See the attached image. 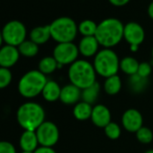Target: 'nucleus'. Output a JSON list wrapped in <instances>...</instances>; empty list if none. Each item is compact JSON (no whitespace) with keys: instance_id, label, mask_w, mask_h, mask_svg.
<instances>
[{"instance_id":"obj_29","label":"nucleus","mask_w":153,"mask_h":153,"mask_svg":"<svg viewBox=\"0 0 153 153\" xmlns=\"http://www.w3.org/2000/svg\"><path fill=\"white\" fill-rule=\"evenodd\" d=\"M151 65L148 62H141L140 63L139 68H138V72H137V76H140V78L145 79L147 76H149L151 73Z\"/></svg>"},{"instance_id":"obj_17","label":"nucleus","mask_w":153,"mask_h":153,"mask_svg":"<svg viewBox=\"0 0 153 153\" xmlns=\"http://www.w3.org/2000/svg\"><path fill=\"white\" fill-rule=\"evenodd\" d=\"M39 144L35 131H25L20 138V146L23 151H34Z\"/></svg>"},{"instance_id":"obj_18","label":"nucleus","mask_w":153,"mask_h":153,"mask_svg":"<svg viewBox=\"0 0 153 153\" xmlns=\"http://www.w3.org/2000/svg\"><path fill=\"white\" fill-rule=\"evenodd\" d=\"M61 88L59 84L55 81H47L42 94L43 98L48 102H54L59 99Z\"/></svg>"},{"instance_id":"obj_24","label":"nucleus","mask_w":153,"mask_h":153,"mask_svg":"<svg viewBox=\"0 0 153 153\" xmlns=\"http://www.w3.org/2000/svg\"><path fill=\"white\" fill-rule=\"evenodd\" d=\"M58 66L59 64L53 57H44L39 62V70L42 74L48 75L52 73Z\"/></svg>"},{"instance_id":"obj_32","label":"nucleus","mask_w":153,"mask_h":153,"mask_svg":"<svg viewBox=\"0 0 153 153\" xmlns=\"http://www.w3.org/2000/svg\"><path fill=\"white\" fill-rule=\"evenodd\" d=\"M33 153H56V151L51 147H40L34 150Z\"/></svg>"},{"instance_id":"obj_36","label":"nucleus","mask_w":153,"mask_h":153,"mask_svg":"<svg viewBox=\"0 0 153 153\" xmlns=\"http://www.w3.org/2000/svg\"><path fill=\"white\" fill-rule=\"evenodd\" d=\"M144 153H153V149H149V150H147V151L144 152Z\"/></svg>"},{"instance_id":"obj_7","label":"nucleus","mask_w":153,"mask_h":153,"mask_svg":"<svg viewBox=\"0 0 153 153\" xmlns=\"http://www.w3.org/2000/svg\"><path fill=\"white\" fill-rule=\"evenodd\" d=\"M2 34L6 44L18 47L25 41L27 30L22 22L12 20L5 25L2 29Z\"/></svg>"},{"instance_id":"obj_33","label":"nucleus","mask_w":153,"mask_h":153,"mask_svg":"<svg viewBox=\"0 0 153 153\" xmlns=\"http://www.w3.org/2000/svg\"><path fill=\"white\" fill-rule=\"evenodd\" d=\"M148 15H149V18L153 20V1L150 2L148 7Z\"/></svg>"},{"instance_id":"obj_5","label":"nucleus","mask_w":153,"mask_h":153,"mask_svg":"<svg viewBox=\"0 0 153 153\" xmlns=\"http://www.w3.org/2000/svg\"><path fill=\"white\" fill-rule=\"evenodd\" d=\"M51 38L58 43L72 42L78 34V25L76 22L68 16H61L50 25Z\"/></svg>"},{"instance_id":"obj_34","label":"nucleus","mask_w":153,"mask_h":153,"mask_svg":"<svg viewBox=\"0 0 153 153\" xmlns=\"http://www.w3.org/2000/svg\"><path fill=\"white\" fill-rule=\"evenodd\" d=\"M130 49H131V51L135 52V51H138L139 46H137V45H130Z\"/></svg>"},{"instance_id":"obj_3","label":"nucleus","mask_w":153,"mask_h":153,"mask_svg":"<svg viewBox=\"0 0 153 153\" xmlns=\"http://www.w3.org/2000/svg\"><path fill=\"white\" fill-rule=\"evenodd\" d=\"M16 118L18 123L25 131H35L38 127L45 122V112L39 104L28 102L19 107Z\"/></svg>"},{"instance_id":"obj_16","label":"nucleus","mask_w":153,"mask_h":153,"mask_svg":"<svg viewBox=\"0 0 153 153\" xmlns=\"http://www.w3.org/2000/svg\"><path fill=\"white\" fill-rule=\"evenodd\" d=\"M50 38H51L50 25L36 26L30 32V40L37 45L46 43L50 40Z\"/></svg>"},{"instance_id":"obj_13","label":"nucleus","mask_w":153,"mask_h":153,"mask_svg":"<svg viewBox=\"0 0 153 153\" xmlns=\"http://www.w3.org/2000/svg\"><path fill=\"white\" fill-rule=\"evenodd\" d=\"M93 123L100 128H105L111 123V113L104 105H97L93 107L91 118Z\"/></svg>"},{"instance_id":"obj_4","label":"nucleus","mask_w":153,"mask_h":153,"mask_svg":"<svg viewBox=\"0 0 153 153\" xmlns=\"http://www.w3.org/2000/svg\"><path fill=\"white\" fill-rule=\"evenodd\" d=\"M47 81L46 76L40 70L28 71L19 81V93L26 98L35 97L42 92Z\"/></svg>"},{"instance_id":"obj_8","label":"nucleus","mask_w":153,"mask_h":153,"mask_svg":"<svg viewBox=\"0 0 153 153\" xmlns=\"http://www.w3.org/2000/svg\"><path fill=\"white\" fill-rule=\"evenodd\" d=\"M79 54V47L73 42L58 43L53 50V58L59 65L72 64Z\"/></svg>"},{"instance_id":"obj_22","label":"nucleus","mask_w":153,"mask_h":153,"mask_svg":"<svg viewBox=\"0 0 153 153\" xmlns=\"http://www.w3.org/2000/svg\"><path fill=\"white\" fill-rule=\"evenodd\" d=\"M17 48L21 55L28 58L34 57L39 52V45H37L31 40H25Z\"/></svg>"},{"instance_id":"obj_28","label":"nucleus","mask_w":153,"mask_h":153,"mask_svg":"<svg viewBox=\"0 0 153 153\" xmlns=\"http://www.w3.org/2000/svg\"><path fill=\"white\" fill-rule=\"evenodd\" d=\"M12 81V73L9 68L0 67V89L7 88Z\"/></svg>"},{"instance_id":"obj_12","label":"nucleus","mask_w":153,"mask_h":153,"mask_svg":"<svg viewBox=\"0 0 153 153\" xmlns=\"http://www.w3.org/2000/svg\"><path fill=\"white\" fill-rule=\"evenodd\" d=\"M20 52L17 47L6 44L0 48V67L9 68L19 59Z\"/></svg>"},{"instance_id":"obj_30","label":"nucleus","mask_w":153,"mask_h":153,"mask_svg":"<svg viewBox=\"0 0 153 153\" xmlns=\"http://www.w3.org/2000/svg\"><path fill=\"white\" fill-rule=\"evenodd\" d=\"M0 153H16V150L11 142L0 141Z\"/></svg>"},{"instance_id":"obj_14","label":"nucleus","mask_w":153,"mask_h":153,"mask_svg":"<svg viewBox=\"0 0 153 153\" xmlns=\"http://www.w3.org/2000/svg\"><path fill=\"white\" fill-rule=\"evenodd\" d=\"M99 42L95 36H86L83 37L79 43V51L84 57L96 56L98 52Z\"/></svg>"},{"instance_id":"obj_27","label":"nucleus","mask_w":153,"mask_h":153,"mask_svg":"<svg viewBox=\"0 0 153 153\" xmlns=\"http://www.w3.org/2000/svg\"><path fill=\"white\" fill-rule=\"evenodd\" d=\"M105 132L109 139L117 140L121 135V128L117 123L111 122L105 127Z\"/></svg>"},{"instance_id":"obj_2","label":"nucleus","mask_w":153,"mask_h":153,"mask_svg":"<svg viewBox=\"0 0 153 153\" xmlns=\"http://www.w3.org/2000/svg\"><path fill=\"white\" fill-rule=\"evenodd\" d=\"M96 73L90 62L85 59H76L68 68V79L72 85L84 90L97 82Z\"/></svg>"},{"instance_id":"obj_38","label":"nucleus","mask_w":153,"mask_h":153,"mask_svg":"<svg viewBox=\"0 0 153 153\" xmlns=\"http://www.w3.org/2000/svg\"><path fill=\"white\" fill-rule=\"evenodd\" d=\"M151 55H152V58H153V48H152V51H151Z\"/></svg>"},{"instance_id":"obj_10","label":"nucleus","mask_w":153,"mask_h":153,"mask_svg":"<svg viewBox=\"0 0 153 153\" xmlns=\"http://www.w3.org/2000/svg\"><path fill=\"white\" fill-rule=\"evenodd\" d=\"M123 38L130 45L140 46L145 39L144 29L136 22H129L124 25Z\"/></svg>"},{"instance_id":"obj_11","label":"nucleus","mask_w":153,"mask_h":153,"mask_svg":"<svg viewBox=\"0 0 153 153\" xmlns=\"http://www.w3.org/2000/svg\"><path fill=\"white\" fill-rule=\"evenodd\" d=\"M143 118L141 114L133 108L126 110L122 117V123L124 129L130 132H137L142 127Z\"/></svg>"},{"instance_id":"obj_31","label":"nucleus","mask_w":153,"mask_h":153,"mask_svg":"<svg viewBox=\"0 0 153 153\" xmlns=\"http://www.w3.org/2000/svg\"><path fill=\"white\" fill-rule=\"evenodd\" d=\"M108 1L114 7H124L125 5H127L131 0H108Z\"/></svg>"},{"instance_id":"obj_9","label":"nucleus","mask_w":153,"mask_h":153,"mask_svg":"<svg viewBox=\"0 0 153 153\" xmlns=\"http://www.w3.org/2000/svg\"><path fill=\"white\" fill-rule=\"evenodd\" d=\"M39 144L43 147L54 146L59 138V129L52 122H43L35 131Z\"/></svg>"},{"instance_id":"obj_19","label":"nucleus","mask_w":153,"mask_h":153,"mask_svg":"<svg viewBox=\"0 0 153 153\" xmlns=\"http://www.w3.org/2000/svg\"><path fill=\"white\" fill-rule=\"evenodd\" d=\"M92 111H93L92 105L88 103L82 101L76 104L73 109V114L76 117V119H78L79 121H85L91 118Z\"/></svg>"},{"instance_id":"obj_25","label":"nucleus","mask_w":153,"mask_h":153,"mask_svg":"<svg viewBox=\"0 0 153 153\" xmlns=\"http://www.w3.org/2000/svg\"><path fill=\"white\" fill-rule=\"evenodd\" d=\"M99 88L100 87H99L98 83L96 82L91 87L84 89L82 94H81V97H82L83 101L92 105L97 100V98L98 92H99Z\"/></svg>"},{"instance_id":"obj_26","label":"nucleus","mask_w":153,"mask_h":153,"mask_svg":"<svg viewBox=\"0 0 153 153\" xmlns=\"http://www.w3.org/2000/svg\"><path fill=\"white\" fill-rule=\"evenodd\" d=\"M136 137L137 140L143 143V144H148L152 141L153 140V133L150 129L147 127H141L137 132H136Z\"/></svg>"},{"instance_id":"obj_1","label":"nucleus","mask_w":153,"mask_h":153,"mask_svg":"<svg viewBox=\"0 0 153 153\" xmlns=\"http://www.w3.org/2000/svg\"><path fill=\"white\" fill-rule=\"evenodd\" d=\"M123 24L117 18H106L97 25L95 37L104 48L116 46L123 38Z\"/></svg>"},{"instance_id":"obj_21","label":"nucleus","mask_w":153,"mask_h":153,"mask_svg":"<svg viewBox=\"0 0 153 153\" xmlns=\"http://www.w3.org/2000/svg\"><path fill=\"white\" fill-rule=\"evenodd\" d=\"M140 63L132 57H125L120 60V68L127 75L135 76L138 72Z\"/></svg>"},{"instance_id":"obj_23","label":"nucleus","mask_w":153,"mask_h":153,"mask_svg":"<svg viewBox=\"0 0 153 153\" xmlns=\"http://www.w3.org/2000/svg\"><path fill=\"white\" fill-rule=\"evenodd\" d=\"M97 24L90 19L84 20L78 25L79 33H80V34H82L83 37L95 36L97 33Z\"/></svg>"},{"instance_id":"obj_35","label":"nucleus","mask_w":153,"mask_h":153,"mask_svg":"<svg viewBox=\"0 0 153 153\" xmlns=\"http://www.w3.org/2000/svg\"><path fill=\"white\" fill-rule=\"evenodd\" d=\"M3 42H4V39H3V34H2V30L0 29V48L2 47Z\"/></svg>"},{"instance_id":"obj_15","label":"nucleus","mask_w":153,"mask_h":153,"mask_svg":"<svg viewBox=\"0 0 153 153\" xmlns=\"http://www.w3.org/2000/svg\"><path fill=\"white\" fill-rule=\"evenodd\" d=\"M80 90L81 89H79V88H76L72 84L67 85L61 88L59 99L65 105L78 104L82 94Z\"/></svg>"},{"instance_id":"obj_37","label":"nucleus","mask_w":153,"mask_h":153,"mask_svg":"<svg viewBox=\"0 0 153 153\" xmlns=\"http://www.w3.org/2000/svg\"><path fill=\"white\" fill-rule=\"evenodd\" d=\"M34 151H23L22 153H33Z\"/></svg>"},{"instance_id":"obj_20","label":"nucleus","mask_w":153,"mask_h":153,"mask_svg":"<svg viewBox=\"0 0 153 153\" xmlns=\"http://www.w3.org/2000/svg\"><path fill=\"white\" fill-rule=\"evenodd\" d=\"M122 88V81L118 75H114L107 78L104 84V88L106 94L110 96L116 95L119 93Z\"/></svg>"},{"instance_id":"obj_6","label":"nucleus","mask_w":153,"mask_h":153,"mask_svg":"<svg viewBox=\"0 0 153 153\" xmlns=\"http://www.w3.org/2000/svg\"><path fill=\"white\" fill-rule=\"evenodd\" d=\"M94 68L96 72L107 79L114 75H117L120 68V60L117 54L111 49H103L95 56Z\"/></svg>"}]
</instances>
